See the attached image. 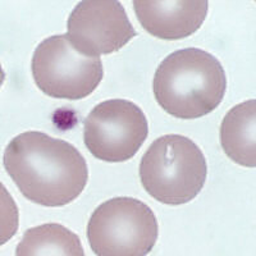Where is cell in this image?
Here are the masks:
<instances>
[{
  "label": "cell",
  "instance_id": "277c9868",
  "mask_svg": "<svg viewBox=\"0 0 256 256\" xmlns=\"http://www.w3.org/2000/svg\"><path fill=\"white\" fill-rule=\"evenodd\" d=\"M159 236L156 216L145 202L114 198L91 214L88 238L98 256H146Z\"/></svg>",
  "mask_w": 256,
  "mask_h": 256
},
{
  "label": "cell",
  "instance_id": "ba28073f",
  "mask_svg": "<svg viewBox=\"0 0 256 256\" xmlns=\"http://www.w3.org/2000/svg\"><path fill=\"white\" fill-rule=\"evenodd\" d=\"M205 0H159L134 2L141 26L162 40H180L195 34L208 14Z\"/></svg>",
  "mask_w": 256,
  "mask_h": 256
},
{
  "label": "cell",
  "instance_id": "6da1fadb",
  "mask_svg": "<svg viewBox=\"0 0 256 256\" xmlns=\"http://www.w3.org/2000/svg\"><path fill=\"white\" fill-rule=\"evenodd\" d=\"M4 168L24 198L49 208L76 200L88 180L86 160L74 146L38 131L8 144Z\"/></svg>",
  "mask_w": 256,
  "mask_h": 256
},
{
  "label": "cell",
  "instance_id": "8fae6325",
  "mask_svg": "<svg viewBox=\"0 0 256 256\" xmlns=\"http://www.w3.org/2000/svg\"><path fill=\"white\" fill-rule=\"evenodd\" d=\"M20 212L14 198L0 182V246L6 244L18 230Z\"/></svg>",
  "mask_w": 256,
  "mask_h": 256
},
{
  "label": "cell",
  "instance_id": "3957f363",
  "mask_svg": "<svg viewBox=\"0 0 256 256\" xmlns=\"http://www.w3.org/2000/svg\"><path fill=\"white\" fill-rule=\"evenodd\" d=\"M208 166L201 148L188 137L166 134L154 141L141 159V184L162 204L184 205L200 194Z\"/></svg>",
  "mask_w": 256,
  "mask_h": 256
},
{
  "label": "cell",
  "instance_id": "8992f818",
  "mask_svg": "<svg viewBox=\"0 0 256 256\" xmlns=\"http://www.w3.org/2000/svg\"><path fill=\"white\" fill-rule=\"evenodd\" d=\"M148 123L142 109L124 99L98 104L84 120V140L88 152L102 162L132 159L145 142Z\"/></svg>",
  "mask_w": 256,
  "mask_h": 256
},
{
  "label": "cell",
  "instance_id": "9c48e42d",
  "mask_svg": "<svg viewBox=\"0 0 256 256\" xmlns=\"http://www.w3.org/2000/svg\"><path fill=\"white\" fill-rule=\"evenodd\" d=\"M255 102L252 99L233 106L220 126V144L226 155L248 168L256 166Z\"/></svg>",
  "mask_w": 256,
  "mask_h": 256
},
{
  "label": "cell",
  "instance_id": "52a82bcc",
  "mask_svg": "<svg viewBox=\"0 0 256 256\" xmlns=\"http://www.w3.org/2000/svg\"><path fill=\"white\" fill-rule=\"evenodd\" d=\"M134 36L136 31L120 2L84 0L68 18V41L88 58L118 52Z\"/></svg>",
  "mask_w": 256,
  "mask_h": 256
},
{
  "label": "cell",
  "instance_id": "5b68a950",
  "mask_svg": "<svg viewBox=\"0 0 256 256\" xmlns=\"http://www.w3.org/2000/svg\"><path fill=\"white\" fill-rule=\"evenodd\" d=\"M31 68L36 86L56 99L88 98L104 74L102 59L80 54L67 35L50 36L41 41L32 56Z\"/></svg>",
  "mask_w": 256,
  "mask_h": 256
},
{
  "label": "cell",
  "instance_id": "7a4b0ae2",
  "mask_svg": "<svg viewBox=\"0 0 256 256\" xmlns=\"http://www.w3.org/2000/svg\"><path fill=\"white\" fill-rule=\"evenodd\" d=\"M227 88L220 62L205 50L173 52L159 64L152 81L158 104L180 120H196L219 106Z\"/></svg>",
  "mask_w": 256,
  "mask_h": 256
},
{
  "label": "cell",
  "instance_id": "7c38bea8",
  "mask_svg": "<svg viewBox=\"0 0 256 256\" xmlns=\"http://www.w3.org/2000/svg\"><path fill=\"white\" fill-rule=\"evenodd\" d=\"M4 80H6V73H4L3 67H2V63H0V88H2Z\"/></svg>",
  "mask_w": 256,
  "mask_h": 256
},
{
  "label": "cell",
  "instance_id": "30bf717a",
  "mask_svg": "<svg viewBox=\"0 0 256 256\" xmlns=\"http://www.w3.org/2000/svg\"><path fill=\"white\" fill-rule=\"evenodd\" d=\"M16 256H84L76 233L62 224L48 223L26 230Z\"/></svg>",
  "mask_w": 256,
  "mask_h": 256
}]
</instances>
